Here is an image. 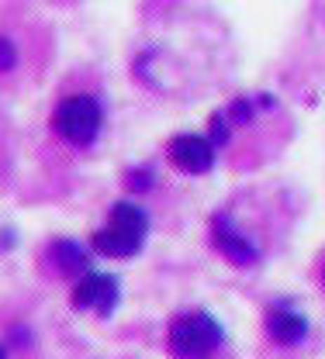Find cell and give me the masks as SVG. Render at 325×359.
<instances>
[{
    "label": "cell",
    "mask_w": 325,
    "mask_h": 359,
    "mask_svg": "<svg viewBox=\"0 0 325 359\" xmlns=\"http://www.w3.org/2000/svg\"><path fill=\"white\" fill-rule=\"evenodd\" d=\"M52 128L62 142L77 149H91L104 128V104L93 93H69L52 111Z\"/></svg>",
    "instance_id": "3957f363"
},
{
    "label": "cell",
    "mask_w": 325,
    "mask_h": 359,
    "mask_svg": "<svg viewBox=\"0 0 325 359\" xmlns=\"http://www.w3.org/2000/svg\"><path fill=\"white\" fill-rule=\"evenodd\" d=\"M225 346V328L211 311H184L170 321L166 349L173 359H215Z\"/></svg>",
    "instance_id": "7a4b0ae2"
},
{
    "label": "cell",
    "mask_w": 325,
    "mask_h": 359,
    "mask_svg": "<svg viewBox=\"0 0 325 359\" xmlns=\"http://www.w3.org/2000/svg\"><path fill=\"white\" fill-rule=\"evenodd\" d=\"M149 211L135 201H118L107 211V222L93 231L91 245L93 252H100L104 259H132L145 249L149 238Z\"/></svg>",
    "instance_id": "6da1fadb"
},
{
    "label": "cell",
    "mask_w": 325,
    "mask_h": 359,
    "mask_svg": "<svg viewBox=\"0 0 325 359\" xmlns=\"http://www.w3.org/2000/svg\"><path fill=\"white\" fill-rule=\"evenodd\" d=\"M322 283H325V273H322Z\"/></svg>",
    "instance_id": "4fadbf2b"
},
{
    "label": "cell",
    "mask_w": 325,
    "mask_h": 359,
    "mask_svg": "<svg viewBox=\"0 0 325 359\" xmlns=\"http://www.w3.org/2000/svg\"><path fill=\"white\" fill-rule=\"evenodd\" d=\"M208 235H211L215 252H218V256H225L232 266L249 269V266H256V263H260V245H256V238L235 222L229 211H218V215L211 218Z\"/></svg>",
    "instance_id": "277c9868"
},
{
    "label": "cell",
    "mask_w": 325,
    "mask_h": 359,
    "mask_svg": "<svg viewBox=\"0 0 325 359\" xmlns=\"http://www.w3.org/2000/svg\"><path fill=\"white\" fill-rule=\"evenodd\" d=\"M263 328H267V335L277 346H301L308 339V332H312V321H308L305 311H298L291 301H274L263 311Z\"/></svg>",
    "instance_id": "52a82bcc"
},
{
    "label": "cell",
    "mask_w": 325,
    "mask_h": 359,
    "mask_svg": "<svg viewBox=\"0 0 325 359\" xmlns=\"http://www.w3.org/2000/svg\"><path fill=\"white\" fill-rule=\"evenodd\" d=\"M14 66H18V48H14L11 39L0 35V73H11Z\"/></svg>",
    "instance_id": "8fae6325"
},
{
    "label": "cell",
    "mask_w": 325,
    "mask_h": 359,
    "mask_svg": "<svg viewBox=\"0 0 325 359\" xmlns=\"http://www.w3.org/2000/svg\"><path fill=\"white\" fill-rule=\"evenodd\" d=\"M166 156H170V163H173L180 173H187V177H204V173H211L215 163H218L215 142H211L208 135H197V132L173 135L170 145H166Z\"/></svg>",
    "instance_id": "8992f818"
},
{
    "label": "cell",
    "mask_w": 325,
    "mask_h": 359,
    "mask_svg": "<svg viewBox=\"0 0 325 359\" xmlns=\"http://www.w3.org/2000/svg\"><path fill=\"white\" fill-rule=\"evenodd\" d=\"M46 263L59 276H80L91 269V249L77 238H55V242H48Z\"/></svg>",
    "instance_id": "ba28073f"
},
{
    "label": "cell",
    "mask_w": 325,
    "mask_h": 359,
    "mask_svg": "<svg viewBox=\"0 0 325 359\" xmlns=\"http://www.w3.org/2000/svg\"><path fill=\"white\" fill-rule=\"evenodd\" d=\"M0 359H7V349H4V346H0Z\"/></svg>",
    "instance_id": "7c38bea8"
},
{
    "label": "cell",
    "mask_w": 325,
    "mask_h": 359,
    "mask_svg": "<svg viewBox=\"0 0 325 359\" xmlns=\"http://www.w3.org/2000/svg\"><path fill=\"white\" fill-rule=\"evenodd\" d=\"M73 308L77 311H93L97 318H111L121 304V283L114 273H104V269H87L77 276V287H73Z\"/></svg>",
    "instance_id": "5b68a950"
},
{
    "label": "cell",
    "mask_w": 325,
    "mask_h": 359,
    "mask_svg": "<svg viewBox=\"0 0 325 359\" xmlns=\"http://www.w3.org/2000/svg\"><path fill=\"white\" fill-rule=\"evenodd\" d=\"M125 187H128L132 194H145V190H152V187H156V170H152V166H139V170H128V177H125Z\"/></svg>",
    "instance_id": "30bf717a"
},
{
    "label": "cell",
    "mask_w": 325,
    "mask_h": 359,
    "mask_svg": "<svg viewBox=\"0 0 325 359\" xmlns=\"http://www.w3.org/2000/svg\"><path fill=\"white\" fill-rule=\"evenodd\" d=\"M232 132H235V125L229 121V114L225 111H215L211 114V125H208V138L215 142V149H225L232 142Z\"/></svg>",
    "instance_id": "9c48e42d"
}]
</instances>
